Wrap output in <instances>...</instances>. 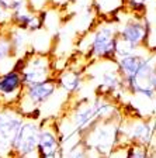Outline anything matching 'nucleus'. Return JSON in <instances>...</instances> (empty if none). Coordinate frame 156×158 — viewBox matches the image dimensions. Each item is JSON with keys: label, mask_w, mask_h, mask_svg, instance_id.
<instances>
[{"label": "nucleus", "mask_w": 156, "mask_h": 158, "mask_svg": "<svg viewBox=\"0 0 156 158\" xmlns=\"http://www.w3.org/2000/svg\"><path fill=\"white\" fill-rule=\"evenodd\" d=\"M121 118L122 114L114 118L97 122L82 135L80 141L86 145L89 151L108 157L114 151V148H117L120 144Z\"/></svg>", "instance_id": "nucleus-1"}, {"label": "nucleus", "mask_w": 156, "mask_h": 158, "mask_svg": "<svg viewBox=\"0 0 156 158\" xmlns=\"http://www.w3.org/2000/svg\"><path fill=\"white\" fill-rule=\"evenodd\" d=\"M117 35L118 24L115 23V20H106V23L97 24L91 30L86 49V61L89 65L91 62H100V61H117L115 59Z\"/></svg>", "instance_id": "nucleus-2"}, {"label": "nucleus", "mask_w": 156, "mask_h": 158, "mask_svg": "<svg viewBox=\"0 0 156 158\" xmlns=\"http://www.w3.org/2000/svg\"><path fill=\"white\" fill-rule=\"evenodd\" d=\"M16 68L21 73L26 86L55 79L59 72L55 66V59L51 54L35 49L30 51L23 59H20Z\"/></svg>", "instance_id": "nucleus-3"}, {"label": "nucleus", "mask_w": 156, "mask_h": 158, "mask_svg": "<svg viewBox=\"0 0 156 158\" xmlns=\"http://www.w3.org/2000/svg\"><path fill=\"white\" fill-rule=\"evenodd\" d=\"M59 90L61 89L56 83V78L41 83H35V85L26 86L18 102L16 103V107L21 112L24 117L37 118L41 107L46 105Z\"/></svg>", "instance_id": "nucleus-4"}, {"label": "nucleus", "mask_w": 156, "mask_h": 158, "mask_svg": "<svg viewBox=\"0 0 156 158\" xmlns=\"http://www.w3.org/2000/svg\"><path fill=\"white\" fill-rule=\"evenodd\" d=\"M63 145H62V134L59 130V123L56 116L39 120V134L37 155L38 158H62Z\"/></svg>", "instance_id": "nucleus-5"}, {"label": "nucleus", "mask_w": 156, "mask_h": 158, "mask_svg": "<svg viewBox=\"0 0 156 158\" xmlns=\"http://www.w3.org/2000/svg\"><path fill=\"white\" fill-rule=\"evenodd\" d=\"M39 134V122L37 118L27 117L14 137L9 158H26L37 154Z\"/></svg>", "instance_id": "nucleus-6"}, {"label": "nucleus", "mask_w": 156, "mask_h": 158, "mask_svg": "<svg viewBox=\"0 0 156 158\" xmlns=\"http://www.w3.org/2000/svg\"><path fill=\"white\" fill-rule=\"evenodd\" d=\"M118 24V37L128 43L131 47L137 49L145 48L148 45V40L150 34V24L145 19V14H135L131 13V16L122 23Z\"/></svg>", "instance_id": "nucleus-7"}, {"label": "nucleus", "mask_w": 156, "mask_h": 158, "mask_svg": "<svg viewBox=\"0 0 156 158\" xmlns=\"http://www.w3.org/2000/svg\"><path fill=\"white\" fill-rule=\"evenodd\" d=\"M26 118L16 106H0V152L4 158H9L13 140Z\"/></svg>", "instance_id": "nucleus-8"}, {"label": "nucleus", "mask_w": 156, "mask_h": 158, "mask_svg": "<svg viewBox=\"0 0 156 158\" xmlns=\"http://www.w3.org/2000/svg\"><path fill=\"white\" fill-rule=\"evenodd\" d=\"M24 88L26 85L17 68L0 75V106H16Z\"/></svg>", "instance_id": "nucleus-9"}, {"label": "nucleus", "mask_w": 156, "mask_h": 158, "mask_svg": "<svg viewBox=\"0 0 156 158\" xmlns=\"http://www.w3.org/2000/svg\"><path fill=\"white\" fill-rule=\"evenodd\" d=\"M45 11H37L30 6L23 7L11 13V24L28 33H37L44 27Z\"/></svg>", "instance_id": "nucleus-10"}, {"label": "nucleus", "mask_w": 156, "mask_h": 158, "mask_svg": "<svg viewBox=\"0 0 156 158\" xmlns=\"http://www.w3.org/2000/svg\"><path fill=\"white\" fill-rule=\"evenodd\" d=\"M56 83L59 89L65 92L66 96H78L82 86L85 83L83 68L78 66H68L59 71L56 75Z\"/></svg>", "instance_id": "nucleus-11"}, {"label": "nucleus", "mask_w": 156, "mask_h": 158, "mask_svg": "<svg viewBox=\"0 0 156 158\" xmlns=\"http://www.w3.org/2000/svg\"><path fill=\"white\" fill-rule=\"evenodd\" d=\"M30 34L31 33H28L23 28H18L13 24L9 27L11 51H13V56L17 59V62L20 59H23L30 51H33V48L30 47Z\"/></svg>", "instance_id": "nucleus-12"}, {"label": "nucleus", "mask_w": 156, "mask_h": 158, "mask_svg": "<svg viewBox=\"0 0 156 158\" xmlns=\"http://www.w3.org/2000/svg\"><path fill=\"white\" fill-rule=\"evenodd\" d=\"M145 59H146V56L142 55V54H138V52L117 59L118 71H120L121 76H122V81H124V89H125L127 83H130L135 78V75L138 73V71H139L141 65L143 64Z\"/></svg>", "instance_id": "nucleus-13"}, {"label": "nucleus", "mask_w": 156, "mask_h": 158, "mask_svg": "<svg viewBox=\"0 0 156 158\" xmlns=\"http://www.w3.org/2000/svg\"><path fill=\"white\" fill-rule=\"evenodd\" d=\"M9 27L4 30H0V75L14 69L18 64L17 59L13 56V51H11Z\"/></svg>", "instance_id": "nucleus-14"}, {"label": "nucleus", "mask_w": 156, "mask_h": 158, "mask_svg": "<svg viewBox=\"0 0 156 158\" xmlns=\"http://www.w3.org/2000/svg\"><path fill=\"white\" fill-rule=\"evenodd\" d=\"M93 6L98 13L100 19L114 20L125 7V0H94Z\"/></svg>", "instance_id": "nucleus-15"}, {"label": "nucleus", "mask_w": 156, "mask_h": 158, "mask_svg": "<svg viewBox=\"0 0 156 158\" xmlns=\"http://www.w3.org/2000/svg\"><path fill=\"white\" fill-rule=\"evenodd\" d=\"M124 147V158H149L150 147L138 144H128L122 145Z\"/></svg>", "instance_id": "nucleus-16"}, {"label": "nucleus", "mask_w": 156, "mask_h": 158, "mask_svg": "<svg viewBox=\"0 0 156 158\" xmlns=\"http://www.w3.org/2000/svg\"><path fill=\"white\" fill-rule=\"evenodd\" d=\"M89 150L82 141H78L75 144H70L69 147L63 148L62 158H87Z\"/></svg>", "instance_id": "nucleus-17"}, {"label": "nucleus", "mask_w": 156, "mask_h": 158, "mask_svg": "<svg viewBox=\"0 0 156 158\" xmlns=\"http://www.w3.org/2000/svg\"><path fill=\"white\" fill-rule=\"evenodd\" d=\"M148 2L149 0H125V7L124 9H130L131 13L135 14H143Z\"/></svg>", "instance_id": "nucleus-18"}, {"label": "nucleus", "mask_w": 156, "mask_h": 158, "mask_svg": "<svg viewBox=\"0 0 156 158\" xmlns=\"http://www.w3.org/2000/svg\"><path fill=\"white\" fill-rule=\"evenodd\" d=\"M0 6L13 13L16 10L28 6V0H0Z\"/></svg>", "instance_id": "nucleus-19"}, {"label": "nucleus", "mask_w": 156, "mask_h": 158, "mask_svg": "<svg viewBox=\"0 0 156 158\" xmlns=\"http://www.w3.org/2000/svg\"><path fill=\"white\" fill-rule=\"evenodd\" d=\"M9 26H11V11L0 6V30L7 28Z\"/></svg>", "instance_id": "nucleus-20"}, {"label": "nucleus", "mask_w": 156, "mask_h": 158, "mask_svg": "<svg viewBox=\"0 0 156 158\" xmlns=\"http://www.w3.org/2000/svg\"><path fill=\"white\" fill-rule=\"evenodd\" d=\"M72 2H73V0H48V7H49V10L62 11V10H65Z\"/></svg>", "instance_id": "nucleus-21"}, {"label": "nucleus", "mask_w": 156, "mask_h": 158, "mask_svg": "<svg viewBox=\"0 0 156 158\" xmlns=\"http://www.w3.org/2000/svg\"><path fill=\"white\" fill-rule=\"evenodd\" d=\"M87 158H108V157H106V155H100V154H97V152H93V151H89Z\"/></svg>", "instance_id": "nucleus-22"}, {"label": "nucleus", "mask_w": 156, "mask_h": 158, "mask_svg": "<svg viewBox=\"0 0 156 158\" xmlns=\"http://www.w3.org/2000/svg\"><path fill=\"white\" fill-rule=\"evenodd\" d=\"M149 158H156V147H150V154H149Z\"/></svg>", "instance_id": "nucleus-23"}, {"label": "nucleus", "mask_w": 156, "mask_h": 158, "mask_svg": "<svg viewBox=\"0 0 156 158\" xmlns=\"http://www.w3.org/2000/svg\"><path fill=\"white\" fill-rule=\"evenodd\" d=\"M0 158H4V157H3V154H2V152H0Z\"/></svg>", "instance_id": "nucleus-24"}, {"label": "nucleus", "mask_w": 156, "mask_h": 158, "mask_svg": "<svg viewBox=\"0 0 156 158\" xmlns=\"http://www.w3.org/2000/svg\"><path fill=\"white\" fill-rule=\"evenodd\" d=\"M73 2H78V0H73Z\"/></svg>", "instance_id": "nucleus-25"}]
</instances>
